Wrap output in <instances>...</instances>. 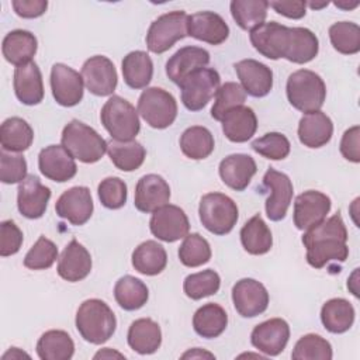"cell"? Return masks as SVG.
Wrapping results in <instances>:
<instances>
[{
	"label": "cell",
	"mask_w": 360,
	"mask_h": 360,
	"mask_svg": "<svg viewBox=\"0 0 360 360\" xmlns=\"http://www.w3.org/2000/svg\"><path fill=\"white\" fill-rule=\"evenodd\" d=\"M347 238V229L339 212L305 231L302 243L307 248L308 264L322 269L330 262H345L349 256Z\"/></svg>",
	"instance_id": "obj_1"
},
{
	"label": "cell",
	"mask_w": 360,
	"mask_h": 360,
	"mask_svg": "<svg viewBox=\"0 0 360 360\" xmlns=\"http://www.w3.org/2000/svg\"><path fill=\"white\" fill-rule=\"evenodd\" d=\"M75 322L80 336L93 345L107 342L117 328V319L112 309L98 298L83 301L76 312Z\"/></svg>",
	"instance_id": "obj_2"
},
{
	"label": "cell",
	"mask_w": 360,
	"mask_h": 360,
	"mask_svg": "<svg viewBox=\"0 0 360 360\" xmlns=\"http://www.w3.org/2000/svg\"><path fill=\"white\" fill-rule=\"evenodd\" d=\"M62 146L83 163H96L107 152L108 143L91 127L79 120L68 122L60 136Z\"/></svg>",
	"instance_id": "obj_3"
},
{
	"label": "cell",
	"mask_w": 360,
	"mask_h": 360,
	"mask_svg": "<svg viewBox=\"0 0 360 360\" xmlns=\"http://www.w3.org/2000/svg\"><path fill=\"white\" fill-rule=\"evenodd\" d=\"M287 98L290 104L305 114L319 111L326 98V86L322 77L308 69H300L288 76Z\"/></svg>",
	"instance_id": "obj_4"
},
{
	"label": "cell",
	"mask_w": 360,
	"mask_h": 360,
	"mask_svg": "<svg viewBox=\"0 0 360 360\" xmlns=\"http://www.w3.org/2000/svg\"><path fill=\"white\" fill-rule=\"evenodd\" d=\"M100 120L115 141H131L141 129L138 110L120 96H111L105 101L100 112Z\"/></svg>",
	"instance_id": "obj_5"
},
{
	"label": "cell",
	"mask_w": 360,
	"mask_h": 360,
	"mask_svg": "<svg viewBox=\"0 0 360 360\" xmlns=\"http://www.w3.org/2000/svg\"><path fill=\"white\" fill-rule=\"evenodd\" d=\"M200 221L214 235L229 233L238 222L239 211L236 202L222 193L202 195L198 207Z\"/></svg>",
	"instance_id": "obj_6"
},
{
	"label": "cell",
	"mask_w": 360,
	"mask_h": 360,
	"mask_svg": "<svg viewBox=\"0 0 360 360\" xmlns=\"http://www.w3.org/2000/svg\"><path fill=\"white\" fill-rule=\"evenodd\" d=\"M187 21L188 15L181 10L159 15L149 25L146 32L148 49L153 53H163L169 51L177 41L188 35Z\"/></svg>",
	"instance_id": "obj_7"
},
{
	"label": "cell",
	"mask_w": 360,
	"mask_h": 360,
	"mask_svg": "<svg viewBox=\"0 0 360 360\" xmlns=\"http://www.w3.org/2000/svg\"><path fill=\"white\" fill-rule=\"evenodd\" d=\"M138 114L152 128L165 129L177 117L176 98L160 87H146L138 98Z\"/></svg>",
	"instance_id": "obj_8"
},
{
	"label": "cell",
	"mask_w": 360,
	"mask_h": 360,
	"mask_svg": "<svg viewBox=\"0 0 360 360\" xmlns=\"http://www.w3.org/2000/svg\"><path fill=\"white\" fill-rule=\"evenodd\" d=\"M219 84V73L212 68H204L191 73L179 86L184 107L190 111L202 110L217 94Z\"/></svg>",
	"instance_id": "obj_9"
},
{
	"label": "cell",
	"mask_w": 360,
	"mask_h": 360,
	"mask_svg": "<svg viewBox=\"0 0 360 360\" xmlns=\"http://www.w3.org/2000/svg\"><path fill=\"white\" fill-rule=\"evenodd\" d=\"M149 228L153 236L172 243L188 235L190 222L180 207L166 204L152 212Z\"/></svg>",
	"instance_id": "obj_10"
},
{
	"label": "cell",
	"mask_w": 360,
	"mask_h": 360,
	"mask_svg": "<svg viewBox=\"0 0 360 360\" xmlns=\"http://www.w3.org/2000/svg\"><path fill=\"white\" fill-rule=\"evenodd\" d=\"M82 77L86 89L100 97L111 96L117 87L118 76L114 63L104 55L89 58L82 66Z\"/></svg>",
	"instance_id": "obj_11"
},
{
	"label": "cell",
	"mask_w": 360,
	"mask_h": 360,
	"mask_svg": "<svg viewBox=\"0 0 360 360\" xmlns=\"http://www.w3.org/2000/svg\"><path fill=\"white\" fill-rule=\"evenodd\" d=\"M330 198L316 190H308L297 195L294 201V225L300 231H308L323 219L330 211Z\"/></svg>",
	"instance_id": "obj_12"
},
{
	"label": "cell",
	"mask_w": 360,
	"mask_h": 360,
	"mask_svg": "<svg viewBox=\"0 0 360 360\" xmlns=\"http://www.w3.org/2000/svg\"><path fill=\"white\" fill-rule=\"evenodd\" d=\"M263 184L270 191V195L266 200V214L269 219L276 222L284 219L294 193L290 177L285 173L270 167L264 173Z\"/></svg>",
	"instance_id": "obj_13"
},
{
	"label": "cell",
	"mask_w": 360,
	"mask_h": 360,
	"mask_svg": "<svg viewBox=\"0 0 360 360\" xmlns=\"http://www.w3.org/2000/svg\"><path fill=\"white\" fill-rule=\"evenodd\" d=\"M51 90L55 101L63 107H73L83 98L84 83L79 72L65 63H55L51 69Z\"/></svg>",
	"instance_id": "obj_14"
},
{
	"label": "cell",
	"mask_w": 360,
	"mask_h": 360,
	"mask_svg": "<svg viewBox=\"0 0 360 360\" xmlns=\"http://www.w3.org/2000/svg\"><path fill=\"white\" fill-rule=\"evenodd\" d=\"M232 301L240 316L253 318L267 309L269 292L260 281L255 278H242L232 287Z\"/></svg>",
	"instance_id": "obj_15"
},
{
	"label": "cell",
	"mask_w": 360,
	"mask_h": 360,
	"mask_svg": "<svg viewBox=\"0 0 360 360\" xmlns=\"http://www.w3.org/2000/svg\"><path fill=\"white\" fill-rule=\"evenodd\" d=\"M250 42L253 48L267 59H280L285 56L290 38V27L280 22H263L250 31Z\"/></svg>",
	"instance_id": "obj_16"
},
{
	"label": "cell",
	"mask_w": 360,
	"mask_h": 360,
	"mask_svg": "<svg viewBox=\"0 0 360 360\" xmlns=\"http://www.w3.org/2000/svg\"><path fill=\"white\" fill-rule=\"evenodd\" d=\"M93 210L91 193L84 186H75L63 191L55 204L56 214L76 226L86 224L90 219Z\"/></svg>",
	"instance_id": "obj_17"
},
{
	"label": "cell",
	"mask_w": 360,
	"mask_h": 360,
	"mask_svg": "<svg viewBox=\"0 0 360 360\" xmlns=\"http://www.w3.org/2000/svg\"><path fill=\"white\" fill-rule=\"evenodd\" d=\"M290 339V326L281 318H271L256 325L250 333L253 347L267 356H278Z\"/></svg>",
	"instance_id": "obj_18"
},
{
	"label": "cell",
	"mask_w": 360,
	"mask_h": 360,
	"mask_svg": "<svg viewBox=\"0 0 360 360\" xmlns=\"http://www.w3.org/2000/svg\"><path fill=\"white\" fill-rule=\"evenodd\" d=\"M38 167L46 179L65 183L76 176L77 166L75 158L62 145H49L38 155Z\"/></svg>",
	"instance_id": "obj_19"
},
{
	"label": "cell",
	"mask_w": 360,
	"mask_h": 360,
	"mask_svg": "<svg viewBox=\"0 0 360 360\" xmlns=\"http://www.w3.org/2000/svg\"><path fill=\"white\" fill-rule=\"evenodd\" d=\"M51 198L49 187L44 186L39 177L28 174L17 190V207L21 215L30 219L41 218L48 207Z\"/></svg>",
	"instance_id": "obj_20"
},
{
	"label": "cell",
	"mask_w": 360,
	"mask_h": 360,
	"mask_svg": "<svg viewBox=\"0 0 360 360\" xmlns=\"http://www.w3.org/2000/svg\"><path fill=\"white\" fill-rule=\"evenodd\" d=\"M170 200V187L167 181L155 173L142 176L135 186L134 205L141 212H153L166 205Z\"/></svg>",
	"instance_id": "obj_21"
},
{
	"label": "cell",
	"mask_w": 360,
	"mask_h": 360,
	"mask_svg": "<svg viewBox=\"0 0 360 360\" xmlns=\"http://www.w3.org/2000/svg\"><path fill=\"white\" fill-rule=\"evenodd\" d=\"M210 63V53L200 46H183L173 53L166 62V75L176 83L181 84L191 73L204 69Z\"/></svg>",
	"instance_id": "obj_22"
},
{
	"label": "cell",
	"mask_w": 360,
	"mask_h": 360,
	"mask_svg": "<svg viewBox=\"0 0 360 360\" xmlns=\"http://www.w3.org/2000/svg\"><path fill=\"white\" fill-rule=\"evenodd\" d=\"M187 31L188 37L210 45H219L225 42L229 35L228 24L214 11H198L188 15Z\"/></svg>",
	"instance_id": "obj_23"
},
{
	"label": "cell",
	"mask_w": 360,
	"mask_h": 360,
	"mask_svg": "<svg viewBox=\"0 0 360 360\" xmlns=\"http://www.w3.org/2000/svg\"><path fill=\"white\" fill-rule=\"evenodd\" d=\"M235 70L246 94L264 97L270 93L273 87V72L267 65L256 59H243L235 63Z\"/></svg>",
	"instance_id": "obj_24"
},
{
	"label": "cell",
	"mask_w": 360,
	"mask_h": 360,
	"mask_svg": "<svg viewBox=\"0 0 360 360\" xmlns=\"http://www.w3.org/2000/svg\"><path fill=\"white\" fill-rule=\"evenodd\" d=\"M218 172L224 184L235 191H243L257 172V166L252 156L233 153L221 160Z\"/></svg>",
	"instance_id": "obj_25"
},
{
	"label": "cell",
	"mask_w": 360,
	"mask_h": 360,
	"mask_svg": "<svg viewBox=\"0 0 360 360\" xmlns=\"http://www.w3.org/2000/svg\"><path fill=\"white\" fill-rule=\"evenodd\" d=\"M56 270L58 274L69 283L80 281L91 271V256L82 243L72 239L63 249Z\"/></svg>",
	"instance_id": "obj_26"
},
{
	"label": "cell",
	"mask_w": 360,
	"mask_h": 360,
	"mask_svg": "<svg viewBox=\"0 0 360 360\" xmlns=\"http://www.w3.org/2000/svg\"><path fill=\"white\" fill-rule=\"evenodd\" d=\"M13 86L15 97L25 105H37L44 98L42 75L35 62L15 68Z\"/></svg>",
	"instance_id": "obj_27"
},
{
	"label": "cell",
	"mask_w": 360,
	"mask_h": 360,
	"mask_svg": "<svg viewBox=\"0 0 360 360\" xmlns=\"http://www.w3.org/2000/svg\"><path fill=\"white\" fill-rule=\"evenodd\" d=\"M332 135V120L321 110L302 115L298 122V139L307 148H321L330 141Z\"/></svg>",
	"instance_id": "obj_28"
},
{
	"label": "cell",
	"mask_w": 360,
	"mask_h": 360,
	"mask_svg": "<svg viewBox=\"0 0 360 360\" xmlns=\"http://www.w3.org/2000/svg\"><path fill=\"white\" fill-rule=\"evenodd\" d=\"M222 132L231 141L242 143L249 141L257 129V118L250 107L239 105L229 110L221 120Z\"/></svg>",
	"instance_id": "obj_29"
},
{
	"label": "cell",
	"mask_w": 360,
	"mask_h": 360,
	"mask_svg": "<svg viewBox=\"0 0 360 360\" xmlns=\"http://www.w3.org/2000/svg\"><path fill=\"white\" fill-rule=\"evenodd\" d=\"M38 42L34 34L25 30L10 31L1 44V52L4 59L14 65L21 66L32 62L31 59L37 53Z\"/></svg>",
	"instance_id": "obj_30"
},
{
	"label": "cell",
	"mask_w": 360,
	"mask_h": 360,
	"mask_svg": "<svg viewBox=\"0 0 360 360\" xmlns=\"http://www.w3.org/2000/svg\"><path fill=\"white\" fill-rule=\"evenodd\" d=\"M127 340L134 352L139 354H152L162 345L160 326L150 318H139L131 323Z\"/></svg>",
	"instance_id": "obj_31"
},
{
	"label": "cell",
	"mask_w": 360,
	"mask_h": 360,
	"mask_svg": "<svg viewBox=\"0 0 360 360\" xmlns=\"http://www.w3.org/2000/svg\"><path fill=\"white\" fill-rule=\"evenodd\" d=\"M124 82L131 89H145L153 76V62L143 51H132L124 56L121 63Z\"/></svg>",
	"instance_id": "obj_32"
},
{
	"label": "cell",
	"mask_w": 360,
	"mask_h": 360,
	"mask_svg": "<svg viewBox=\"0 0 360 360\" xmlns=\"http://www.w3.org/2000/svg\"><path fill=\"white\" fill-rule=\"evenodd\" d=\"M319 51V41L316 35L304 27H290L288 46L285 51V59L292 63H308Z\"/></svg>",
	"instance_id": "obj_33"
},
{
	"label": "cell",
	"mask_w": 360,
	"mask_h": 360,
	"mask_svg": "<svg viewBox=\"0 0 360 360\" xmlns=\"http://www.w3.org/2000/svg\"><path fill=\"white\" fill-rule=\"evenodd\" d=\"M167 253L156 240H145L132 252L134 269L145 276H156L165 270Z\"/></svg>",
	"instance_id": "obj_34"
},
{
	"label": "cell",
	"mask_w": 360,
	"mask_h": 360,
	"mask_svg": "<svg viewBox=\"0 0 360 360\" xmlns=\"http://www.w3.org/2000/svg\"><path fill=\"white\" fill-rule=\"evenodd\" d=\"M32 141L34 131L25 120L20 117H11L3 121L0 127V143L3 150L20 153L27 150Z\"/></svg>",
	"instance_id": "obj_35"
},
{
	"label": "cell",
	"mask_w": 360,
	"mask_h": 360,
	"mask_svg": "<svg viewBox=\"0 0 360 360\" xmlns=\"http://www.w3.org/2000/svg\"><path fill=\"white\" fill-rule=\"evenodd\" d=\"M228 325V315L225 309L214 302L200 307L193 316V328L197 335L205 339L218 338Z\"/></svg>",
	"instance_id": "obj_36"
},
{
	"label": "cell",
	"mask_w": 360,
	"mask_h": 360,
	"mask_svg": "<svg viewBox=\"0 0 360 360\" xmlns=\"http://www.w3.org/2000/svg\"><path fill=\"white\" fill-rule=\"evenodd\" d=\"M107 153L112 165L122 172H134L139 169L146 158V150L135 139L115 141L111 139L107 146Z\"/></svg>",
	"instance_id": "obj_37"
},
{
	"label": "cell",
	"mask_w": 360,
	"mask_h": 360,
	"mask_svg": "<svg viewBox=\"0 0 360 360\" xmlns=\"http://www.w3.org/2000/svg\"><path fill=\"white\" fill-rule=\"evenodd\" d=\"M240 242L243 249L255 256L267 253L273 246L271 231L260 214L253 215L240 229Z\"/></svg>",
	"instance_id": "obj_38"
},
{
	"label": "cell",
	"mask_w": 360,
	"mask_h": 360,
	"mask_svg": "<svg viewBox=\"0 0 360 360\" xmlns=\"http://www.w3.org/2000/svg\"><path fill=\"white\" fill-rule=\"evenodd\" d=\"M75 353V343L68 332L51 329L37 342V354L41 360H69Z\"/></svg>",
	"instance_id": "obj_39"
},
{
	"label": "cell",
	"mask_w": 360,
	"mask_h": 360,
	"mask_svg": "<svg viewBox=\"0 0 360 360\" xmlns=\"http://www.w3.org/2000/svg\"><path fill=\"white\" fill-rule=\"evenodd\" d=\"M321 321L330 333H345L354 322V308L345 298H332L322 305Z\"/></svg>",
	"instance_id": "obj_40"
},
{
	"label": "cell",
	"mask_w": 360,
	"mask_h": 360,
	"mask_svg": "<svg viewBox=\"0 0 360 360\" xmlns=\"http://www.w3.org/2000/svg\"><path fill=\"white\" fill-rule=\"evenodd\" d=\"M114 298L122 309L136 311L146 304L149 290L142 280L134 276H124L114 285Z\"/></svg>",
	"instance_id": "obj_41"
},
{
	"label": "cell",
	"mask_w": 360,
	"mask_h": 360,
	"mask_svg": "<svg viewBox=\"0 0 360 360\" xmlns=\"http://www.w3.org/2000/svg\"><path fill=\"white\" fill-rule=\"evenodd\" d=\"M215 148L214 136L211 131L201 125H193L187 128L180 136V149L184 156L193 160H201L208 158Z\"/></svg>",
	"instance_id": "obj_42"
},
{
	"label": "cell",
	"mask_w": 360,
	"mask_h": 360,
	"mask_svg": "<svg viewBox=\"0 0 360 360\" xmlns=\"http://www.w3.org/2000/svg\"><path fill=\"white\" fill-rule=\"evenodd\" d=\"M231 14L236 24L245 30L252 31L262 25L267 17L269 1L266 0H233L231 1Z\"/></svg>",
	"instance_id": "obj_43"
},
{
	"label": "cell",
	"mask_w": 360,
	"mask_h": 360,
	"mask_svg": "<svg viewBox=\"0 0 360 360\" xmlns=\"http://www.w3.org/2000/svg\"><path fill=\"white\" fill-rule=\"evenodd\" d=\"M332 46L343 55H354L360 51V27L352 21H339L329 27Z\"/></svg>",
	"instance_id": "obj_44"
},
{
	"label": "cell",
	"mask_w": 360,
	"mask_h": 360,
	"mask_svg": "<svg viewBox=\"0 0 360 360\" xmlns=\"http://www.w3.org/2000/svg\"><path fill=\"white\" fill-rule=\"evenodd\" d=\"M221 287V277L212 269L193 273L184 278L183 290L191 300H201L218 292Z\"/></svg>",
	"instance_id": "obj_45"
},
{
	"label": "cell",
	"mask_w": 360,
	"mask_h": 360,
	"mask_svg": "<svg viewBox=\"0 0 360 360\" xmlns=\"http://www.w3.org/2000/svg\"><path fill=\"white\" fill-rule=\"evenodd\" d=\"M179 259L186 267H198L210 262L211 248L200 233H188L179 248Z\"/></svg>",
	"instance_id": "obj_46"
},
{
	"label": "cell",
	"mask_w": 360,
	"mask_h": 360,
	"mask_svg": "<svg viewBox=\"0 0 360 360\" xmlns=\"http://www.w3.org/2000/svg\"><path fill=\"white\" fill-rule=\"evenodd\" d=\"M332 356L330 343L315 333L300 338L291 353V357L295 360H330Z\"/></svg>",
	"instance_id": "obj_47"
},
{
	"label": "cell",
	"mask_w": 360,
	"mask_h": 360,
	"mask_svg": "<svg viewBox=\"0 0 360 360\" xmlns=\"http://www.w3.org/2000/svg\"><path fill=\"white\" fill-rule=\"evenodd\" d=\"M246 100V93L242 89L240 84L235 82H226L222 86H219L215 101L211 108V117L217 121H221L222 117L232 108L243 105Z\"/></svg>",
	"instance_id": "obj_48"
},
{
	"label": "cell",
	"mask_w": 360,
	"mask_h": 360,
	"mask_svg": "<svg viewBox=\"0 0 360 360\" xmlns=\"http://www.w3.org/2000/svg\"><path fill=\"white\" fill-rule=\"evenodd\" d=\"M252 149L270 160H283L288 156L291 145L285 135L280 132H267L252 142Z\"/></svg>",
	"instance_id": "obj_49"
},
{
	"label": "cell",
	"mask_w": 360,
	"mask_h": 360,
	"mask_svg": "<svg viewBox=\"0 0 360 360\" xmlns=\"http://www.w3.org/2000/svg\"><path fill=\"white\" fill-rule=\"evenodd\" d=\"M58 259L56 245L45 238L39 236L38 240L31 246L24 257V266L31 270H45L49 269Z\"/></svg>",
	"instance_id": "obj_50"
},
{
	"label": "cell",
	"mask_w": 360,
	"mask_h": 360,
	"mask_svg": "<svg viewBox=\"0 0 360 360\" xmlns=\"http://www.w3.org/2000/svg\"><path fill=\"white\" fill-rule=\"evenodd\" d=\"M97 193L101 204L108 210H118L127 202V184L120 177H105L101 180Z\"/></svg>",
	"instance_id": "obj_51"
},
{
	"label": "cell",
	"mask_w": 360,
	"mask_h": 360,
	"mask_svg": "<svg viewBox=\"0 0 360 360\" xmlns=\"http://www.w3.org/2000/svg\"><path fill=\"white\" fill-rule=\"evenodd\" d=\"M27 160L20 153H0V180L4 184L21 183L27 177Z\"/></svg>",
	"instance_id": "obj_52"
},
{
	"label": "cell",
	"mask_w": 360,
	"mask_h": 360,
	"mask_svg": "<svg viewBox=\"0 0 360 360\" xmlns=\"http://www.w3.org/2000/svg\"><path fill=\"white\" fill-rule=\"evenodd\" d=\"M22 245V232L14 221L7 219L0 224V256L15 255Z\"/></svg>",
	"instance_id": "obj_53"
},
{
	"label": "cell",
	"mask_w": 360,
	"mask_h": 360,
	"mask_svg": "<svg viewBox=\"0 0 360 360\" xmlns=\"http://www.w3.org/2000/svg\"><path fill=\"white\" fill-rule=\"evenodd\" d=\"M360 127L353 125L346 129L340 139V153L345 159L353 163L360 162Z\"/></svg>",
	"instance_id": "obj_54"
},
{
	"label": "cell",
	"mask_w": 360,
	"mask_h": 360,
	"mask_svg": "<svg viewBox=\"0 0 360 360\" xmlns=\"http://www.w3.org/2000/svg\"><path fill=\"white\" fill-rule=\"evenodd\" d=\"M11 6L18 17L37 18L46 11L48 1L46 0H13Z\"/></svg>",
	"instance_id": "obj_55"
},
{
	"label": "cell",
	"mask_w": 360,
	"mask_h": 360,
	"mask_svg": "<svg viewBox=\"0 0 360 360\" xmlns=\"http://www.w3.org/2000/svg\"><path fill=\"white\" fill-rule=\"evenodd\" d=\"M269 7L274 8L276 13L292 20H300L307 13V1H269Z\"/></svg>",
	"instance_id": "obj_56"
},
{
	"label": "cell",
	"mask_w": 360,
	"mask_h": 360,
	"mask_svg": "<svg viewBox=\"0 0 360 360\" xmlns=\"http://www.w3.org/2000/svg\"><path fill=\"white\" fill-rule=\"evenodd\" d=\"M114 357H117V359H125V356H124L122 353L115 352V350H112V349H110V347H105V349H103V350H100V352H97V353L94 354V359H114Z\"/></svg>",
	"instance_id": "obj_57"
},
{
	"label": "cell",
	"mask_w": 360,
	"mask_h": 360,
	"mask_svg": "<svg viewBox=\"0 0 360 360\" xmlns=\"http://www.w3.org/2000/svg\"><path fill=\"white\" fill-rule=\"evenodd\" d=\"M181 357H183V359H187V357H191V359H195V357H197V359H201V357L215 359L214 354H211V353H208V352H204V350H201V349H198V347H195V349H193V350L184 353Z\"/></svg>",
	"instance_id": "obj_58"
},
{
	"label": "cell",
	"mask_w": 360,
	"mask_h": 360,
	"mask_svg": "<svg viewBox=\"0 0 360 360\" xmlns=\"http://www.w3.org/2000/svg\"><path fill=\"white\" fill-rule=\"evenodd\" d=\"M8 357H11V359H21V357H28V359H30V354H27V353L21 352L18 347H11V349H10L7 353H4V354H3V360L8 359Z\"/></svg>",
	"instance_id": "obj_59"
},
{
	"label": "cell",
	"mask_w": 360,
	"mask_h": 360,
	"mask_svg": "<svg viewBox=\"0 0 360 360\" xmlns=\"http://www.w3.org/2000/svg\"><path fill=\"white\" fill-rule=\"evenodd\" d=\"M338 8H342V10H353L356 8L360 3L359 1H353V3H347V1H335L333 3Z\"/></svg>",
	"instance_id": "obj_60"
},
{
	"label": "cell",
	"mask_w": 360,
	"mask_h": 360,
	"mask_svg": "<svg viewBox=\"0 0 360 360\" xmlns=\"http://www.w3.org/2000/svg\"><path fill=\"white\" fill-rule=\"evenodd\" d=\"M329 4V1H322V3H314V1H309V3H307V6H309L311 8H314V10H319V8H323V7H326Z\"/></svg>",
	"instance_id": "obj_61"
}]
</instances>
